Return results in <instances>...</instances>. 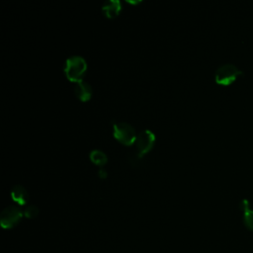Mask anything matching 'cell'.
<instances>
[{
  "instance_id": "cell-9",
  "label": "cell",
  "mask_w": 253,
  "mask_h": 253,
  "mask_svg": "<svg viewBox=\"0 0 253 253\" xmlns=\"http://www.w3.org/2000/svg\"><path fill=\"white\" fill-rule=\"evenodd\" d=\"M11 197L13 201H15L20 206L26 205L29 201V193L26 190V188H24L21 185L13 186L11 190Z\"/></svg>"
},
{
  "instance_id": "cell-8",
  "label": "cell",
  "mask_w": 253,
  "mask_h": 253,
  "mask_svg": "<svg viewBox=\"0 0 253 253\" xmlns=\"http://www.w3.org/2000/svg\"><path fill=\"white\" fill-rule=\"evenodd\" d=\"M74 93L80 101L86 102V101L90 100V98L92 96V88L88 82L82 80V81L77 82V84L74 88Z\"/></svg>"
},
{
  "instance_id": "cell-1",
  "label": "cell",
  "mask_w": 253,
  "mask_h": 253,
  "mask_svg": "<svg viewBox=\"0 0 253 253\" xmlns=\"http://www.w3.org/2000/svg\"><path fill=\"white\" fill-rule=\"evenodd\" d=\"M63 71L68 80L73 82H79L83 80V77L87 71L86 60L79 55H74L68 57L65 60Z\"/></svg>"
},
{
  "instance_id": "cell-13",
  "label": "cell",
  "mask_w": 253,
  "mask_h": 253,
  "mask_svg": "<svg viewBox=\"0 0 253 253\" xmlns=\"http://www.w3.org/2000/svg\"><path fill=\"white\" fill-rule=\"evenodd\" d=\"M127 2H128V3H130V4H137V3H139L140 1H129V0H128Z\"/></svg>"
},
{
  "instance_id": "cell-6",
  "label": "cell",
  "mask_w": 253,
  "mask_h": 253,
  "mask_svg": "<svg viewBox=\"0 0 253 253\" xmlns=\"http://www.w3.org/2000/svg\"><path fill=\"white\" fill-rule=\"evenodd\" d=\"M239 208L243 212L244 225L253 231V209L250 207V203L247 199H243L239 203Z\"/></svg>"
},
{
  "instance_id": "cell-4",
  "label": "cell",
  "mask_w": 253,
  "mask_h": 253,
  "mask_svg": "<svg viewBox=\"0 0 253 253\" xmlns=\"http://www.w3.org/2000/svg\"><path fill=\"white\" fill-rule=\"evenodd\" d=\"M155 142V135L149 129H144L141 131L134 141V155L137 158L143 157L147 152H149Z\"/></svg>"
},
{
  "instance_id": "cell-12",
  "label": "cell",
  "mask_w": 253,
  "mask_h": 253,
  "mask_svg": "<svg viewBox=\"0 0 253 253\" xmlns=\"http://www.w3.org/2000/svg\"><path fill=\"white\" fill-rule=\"evenodd\" d=\"M99 176H100L101 178H106V177H107V172H106V170L101 168V169L99 170Z\"/></svg>"
},
{
  "instance_id": "cell-7",
  "label": "cell",
  "mask_w": 253,
  "mask_h": 253,
  "mask_svg": "<svg viewBox=\"0 0 253 253\" xmlns=\"http://www.w3.org/2000/svg\"><path fill=\"white\" fill-rule=\"evenodd\" d=\"M122 10V5L119 0H108L102 6V11L109 19H114L119 16Z\"/></svg>"
},
{
  "instance_id": "cell-10",
  "label": "cell",
  "mask_w": 253,
  "mask_h": 253,
  "mask_svg": "<svg viewBox=\"0 0 253 253\" xmlns=\"http://www.w3.org/2000/svg\"><path fill=\"white\" fill-rule=\"evenodd\" d=\"M89 157H90V160L98 166H104L108 161V157L106 153L100 149H93L89 153Z\"/></svg>"
},
{
  "instance_id": "cell-2",
  "label": "cell",
  "mask_w": 253,
  "mask_h": 253,
  "mask_svg": "<svg viewBox=\"0 0 253 253\" xmlns=\"http://www.w3.org/2000/svg\"><path fill=\"white\" fill-rule=\"evenodd\" d=\"M243 74V71L233 63H224L220 65L214 73V79L217 84L229 85L236 80V78Z\"/></svg>"
},
{
  "instance_id": "cell-11",
  "label": "cell",
  "mask_w": 253,
  "mask_h": 253,
  "mask_svg": "<svg viewBox=\"0 0 253 253\" xmlns=\"http://www.w3.org/2000/svg\"><path fill=\"white\" fill-rule=\"evenodd\" d=\"M39 214V208L35 205H30L25 208L24 215L27 218H35Z\"/></svg>"
},
{
  "instance_id": "cell-5",
  "label": "cell",
  "mask_w": 253,
  "mask_h": 253,
  "mask_svg": "<svg viewBox=\"0 0 253 253\" xmlns=\"http://www.w3.org/2000/svg\"><path fill=\"white\" fill-rule=\"evenodd\" d=\"M24 215V211L16 206H8L1 212L0 223L5 229L13 228L17 225Z\"/></svg>"
},
{
  "instance_id": "cell-3",
  "label": "cell",
  "mask_w": 253,
  "mask_h": 253,
  "mask_svg": "<svg viewBox=\"0 0 253 253\" xmlns=\"http://www.w3.org/2000/svg\"><path fill=\"white\" fill-rule=\"evenodd\" d=\"M114 136L115 138L125 145H132L136 139L135 130L132 126L126 122H120L114 124Z\"/></svg>"
}]
</instances>
